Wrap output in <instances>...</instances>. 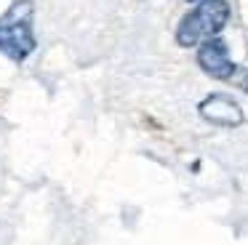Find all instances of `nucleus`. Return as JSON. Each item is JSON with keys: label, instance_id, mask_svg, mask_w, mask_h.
Returning <instances> with one entry per match:
<instances>
[{"label": "nucleus", "instance_id": "5", "mask_svg": "<svg viewBox=\"0 0 248 245\" xmlns=\"http://www.w3.org/2000/svg\"><path fill=\"white\" fill-rule=\"evenodd\" d=\"M240 85H243V91L248 93V69H243V77H240Z\"/></svg>", "mask_w": 248, "mask_h": 245}, {"label": "nucleus", "instance_id": "6", "mask_svg": "<svg viewBox=\"0 0 248 245\" xmlns=\"http://www.w3.org/2000/svg\"><path fill=\"white\" fill-rule=\"evenodd\" d=\"M187 3H195V5H200V3H214V0H187Z\"/></svg>", "mask_w": 248, "mask_h": 245}, {"label": "nucleus", "instance_id": "4", "mask_svg": "<svg viewBox=\"0 0 248 245\" xmlns=\"http://www.w3.org/2000/svg\"><path fill=\"white\" fill-rule=\"evenodd\" d=\"M198 115L203 120H208L211 125H221V128H237L246 120L240 104L235 99H230L227 93H208L198 104Z\"/></svg>", "mask_w": 248, "mask_h": 245}, {"label": "nucleus", "instance_id": "2", "mask_svg": "<svg viewBox=\"0 0 248 245\" xmlns=\"http://www.w3.org/2000/svg\"><path fill=\"white\" fill-rule=\"evenodd\" d=\"M232 11L227 0H214V3H200L195 5L189 14L182 16L176 27V43L182 48H195L203 46V43L219 37V32L227 27Z\"/></svg>", "mask_w": 248, "mask_h": 245}, {"label": "nucleus", "instance_id": "3", "mask_svg": "<svg viewBox=\"0 0 248 245\" xmlns=\"http://www.w3.org/2000/svg\"><path fill=\"white\" fill-rule=\"evenodd\" d=\"M195 59H198V67L214 80H230L237 69L232 56H230V46L221 37H214V40L203 43L198 48V56Z\"/></svg>", "mask_w": 248, "mask_h": 245}, {"label": "nucleus", "instance_id": "1", "mask_svg": "<svg viewBox=\"0 0 248 245\" xmlns=\"http://www.w3.org/2000/svg\"><path fill=\"white\" fill-rule=\"evenodd\" d=\"M38 48L35 37V3L32 0H14L0 14V53L11 61L22 64Z\"/></svg>", "mask_w": 248, "mask_h": 245}]
</instances>
